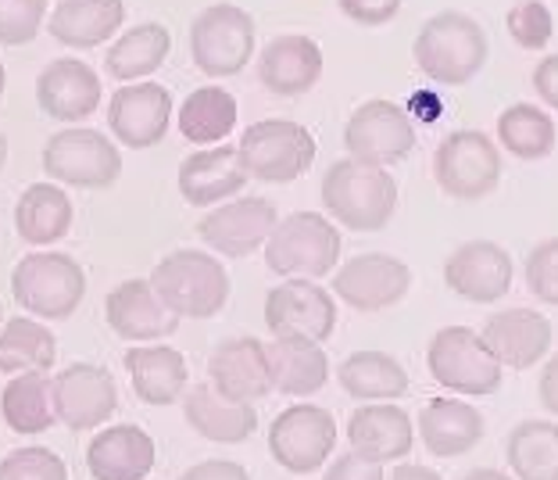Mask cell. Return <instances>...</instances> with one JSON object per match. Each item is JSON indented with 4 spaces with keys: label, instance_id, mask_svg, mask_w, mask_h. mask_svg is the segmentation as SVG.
I'll use <instances>...</instances> for the list:
<instances>
[{
    "label": "cell",
    "instance_id": "obj_52",
    "mask_svg": "<svg viewBox=\"0 0 558 480\" xmlns=\"http://www.w3.org/2000/svg\"><path fill=\"white\" fill-rule=\"evenodd\" d=\"M4 86H8V72H4V61H0V97H4Z\"/></svg>",
    "mask_w": 558,
    "mask_h": 480
},
{
    "label": "cell",
    "instance_id": "obj_46",
    "mask_svg": "<svg viewBox=\"0 0 558 480\" xmlns=\"http://www.w3.org/2000/svg\"><path fill=\"white\" fill-rule=\"evenodd\" d=\"M180 480H251V473L233 459H205L183 470Z\"/></svg>",
    "mask_w": 558,
    "mask_h": 480
},
{
    "label": "cell",
    "instance_id": "obj_45",
    "mask_svg": "<svg viewBox=\"0 0 558 480\" xmlns=\"http://www.w3.org/2000/svg\"><path fill=\"white\" fill-rule=\"evenodd\" d=\"M323 480H387V473H384V466L359 456V452H344V456H337L329 463Z\"/></svg>",
    "mask_w": 558,
    "mask_h": 480
},
{
    "label": "cell",
    "instance_id": "obj_41",
    "mask_svg": "<svg viewBox=\"0 0 558 480\" xmlns=\"http://www.w3.org/2000/svg\"><path fill=\"white\" fill-rule=\"evenodd\" d=\"M47 0H0V47H25L44 29Z\"/></svg>",
    "mask_w": 558,
    "mask_h": 480
},
{
    "label": "cell",
    "instance_id": "obj_17",
    "mask_svg": "<svg viewBox=\"0 0 558 480\" xmlns=\"http://www.w3.org/2000/svg\"><path fill=\"white\" fill-rule=\"evenodd\" d=\"M279 212L269 197H236L197 223V237L222 259H247L265 248Z\"/></svg>",
    "mask_w": 558,
    "mask_h": 480
},
{
    "label": "cell",
    "instance_id": "obj_43",
    "mask_svg": "<svg viewBox=\"0 0 558 480\" xmlns=\"http://www.w3.org/2000/svg\"><path fill=\"white\" fill-rule=\"evenodd\" d=\"M526 287L541 305L558 309V237H548L534 244V251L526 255Z\"/></svg>",
    "mask_w": 558,
    "mask_h": 480
},
{
    "label": "cell",
    "instance_id": "obj_24",
    "mask_svg": "<svg viewBox=\"0 0 558 480\" xmlns=\"http://www.w3.org/2000/svg\"><path fill=\"white\" fill-rule=\"evenodd\" d=\"M323 80V47L304 33H287L258 55V83L272 97H301Z\"/></svg>",
    "mask_w": 558,
    "mask_h": 480
},
{
    "label": "cell",
    "instance_id": "obj_34",
    "mask_svg": "<svg viewBox=\"0 0 558 480\" xmlns=\"http://www.w3.org/2000/svg\"><path fill=\"white\" fill-rule=\"evenodd\" d=\"M337 381L359 401H398L409 395V370L390 351H351L340 362Z\"/></svg>",
    "mask_w": 558,
    "mask_h": 480
},
{
    "label": "cell",
    "instance_id": "obj_20",
    "mask_svg": "<svg viewBox=\"0 0 558 480\" xmlns=\"http://www.w3.org/2000/svg\"><path fill=\"white\" fill-rule=\"evenodd\" d=\"M208 384L230 401L255 406L265 395H272L269 356L258 337H230L215 345L208 356Z\"/></svg>",
    "mask_w": 558,
    "mask_h": 480
},
{
    "label": "cell",
    "instance_id": "obj_12",
    "mask_svg": "<svg viewBox=\"0 0 558 480\" xmlns=\"http://www.w3.org/2000/svg\"><path fill=\"white\" fill-rule=\"evenodd\" d=\"M344 151L348 158L365 166H398L415 151V125L409 111L384 97L365 100L344 125Z\"/></svg>",
    "mask_w": 558,
    "mask_h": 480
},
{
    "label": "cell",
    "instance_id": "obj_40",
    "mask_svg": "<svg viewBox=\"0 0 558 480\" xmlns=\"http://www.w3.org/2000/svg\"><path fill=\"white\" fill-rule=\"evenodd\" d=\"M0 480H69V466L54 448L29 445L0 459Z\"/></svg>",
    "mask_w": 558,
    "mask_h": 480
},
{
    "label": "cell",
    "instance_id": "obj_13",
    "mask_svg": "<svg viewBox=\"0 0 558 480\" xmlns=\"http://www.w3.org/2000/svg\"><path fill=\"white\" fill-rule=\"evenodd\" d=\"M54 395V416L69 431L83 434L94 427H105L119 409V384L111 370L97 362H72L58 376H50Z\"/></svg>",
    "mask_w": 558,
    "mask_h": 480
},
{
    "label": "cell",
    "instance_id": "obj_42",
    "mask_svg": "<svg viewBox=\"0 0 558 480\" xmlns=\"http://www.w3.org/2000/svg\"><path fill=\"white\" fill-rule=\"evenodd\" d=\"M505 25H509V36L515 40V47H523V50H544L551 44V33H555V19L544 0H519L509 15H505Z\"/></svg>",
    "mask_w": 558,
    "mask_h": 480
},
{
    "label": "cell",
    "instance_id": "obj_7",
    "mask_svg": "<svg viewBox=\"0 0 558 480\" xmlns=\"http://www.w3.org/2000/svg\"><path fill=\"white\" fill-rule=\"evenodd\" d=\"M236 151L251 180L294 183L312 169L319 144H315L308 125L290 119H262L255 125H247Z\"/></svg>",
    "mask_w": 558,
    "mask_h": 480
},
{
    "label": "cell",
    "instance_id": "obj_14",
    "mask_svg": "<svg viewBox=\"0 0 558 480\" xmlns=\"http://www.w3.org/2000/svg\"><path fill=\"white\" fill-rule=\"evenodd\" d=\"M412 287V269L384 251H365L333 269V298L354 312H384L404 301Z\"/></svg>",
    "mask_w": 558,
    "mask_h": 480
},
{
    "label": "cell",
    "instance_id": "obj_28",
    "mask_svg": "<svg viewBox=\"0 0 558 480\" xmlns=\"http://www.w3.org/2000/svg\"><path fill=\"white\" fill-rule=\"evenodd\" d=\"M183 416L190 431L211 445H240L258 431V412L247 401L222 398L211 384L183 391Z\"/></svg>",
    "mask_w": 558,
    "mask_h": 480
},
{
    "label": "cell",
    "instance_id": "obj_50",
    "mask_svg": "<svg viewBox=\"0 0 558 480\" xmlns=\"http://www.w3.org/2000/svg\"><path fill=\"white\" fill-rule=\"evenodd\" d=\"M459 480H515V477L501 473V470H487V466H480V470H469V473L459 477Z\"/></svg>",
    "mask_w": 558,
    "mask_h": 480
},
{
    "label": "cell",
    "instance_id": "obj_15",
    "mask_svg": "<svg viewBox=\"0 0 558 480\" xmlns=\"http://www.w3.org/2000/svg\"><path fill=\"white\" fill-rule=\"evenodd\" d=\"M265 326L272 337L329 340L337 331V301L319 280H283L265 295Z\"/></svg>",
    "mask_w": 558,
    "mask_h": 480
},
{
    "label": "cell",
    "instance_id": "obj_3",
    "mask_svg": "<svg viewBox=\"0 0 558 480\" xmlns=\"http://www.w3.org/2000/svg\"><path fill=\"white\" fill-rule=\"evenodd\" d=\"M155 295L180 320H215L230 305V273L222 259L197 248H180L165 255L147 276Z\"/></svg>",
    "mask_w": 558,
    "mask_h": 480
},
{
    "label": "cell",
    "instance_id": "obj_2",
    "mask_svg": "<svg viewBox=\"0 0 558 480\" xmlns=\"http://www.w3.org/2000/svg\"><path fill=\"white\" fill-rule=\"evenodd\" d=\"M487 33L465 11H440L426 19L412 44L415 69L429 83L440 86H465L473 83L480 69L487 65Z\"/></svg>",
    "mask_w": 558,
    "mask_h": 480
},
{
    "label": "cell",
    "instance_id": "obj_36",
    "mask_svg": "<svg viewBox=\"0 0 558 480\" xmlns=\"http://www.w3.org/2000/svg\"><path fill=\"white\" fill-rule=\"evenodd\" d=\"M0 416L15 434H44L58 423L47 373H19L0 391Z\"/></svg>",
    "mask_w": 558,
    "mask_h": 480
},
{
    "label": "cell",
    "instance_id": "obj_51",
    "mask_svg": "<svg viewBox=\"0 0 558 480\" xmlns=\"http://www.w3.org/2000/svg\"><path fill=\"white\" fill-rule=\"evenodd\" d=\"M4 166H8V136L0 133V172H4Z\"/></svg>",
    "mask_w": 558,
    "mask_h": 480
},
{
    "label": "cell",
    "instance_id": "obj_37",
    "mask_svg": "<svg viewBox=\"0 0 558 480\" xmlns=\"http://www.w3.org/2000/svg\"><path fill=\"white\" fill-rule=\"evenodd\" d=\"M505 459L515 480H558V423L523 420L505 441Z\"/></svg>",
    "mask_w": 558,
    "mask_h": 480
},
{
    "label": "cell",
    "instance_id": "obj_30",
    "mask_svg": "<svg viewBox=\"0 0 558 480\" xmlns=\"http://www.w3.org/2000/svg\"><path fill=\"white\" fill-rule=\"evenodd\" d=\"M125 370H130V381L136 398L144 406H172L175 398H183L190 370H186V356L175 351L172 345H136L125 351Z\"/></svg>",
    "mask_w": 558,
    "mask_h": 480
},
{
    "label": "cell",
    "instance_id": "obj_16",
    "mask_svg": "<svg viewBox=\"0 0 558 480\" xmlns=\"http://www.w3.org/2000/svg\"><path fill=\"white\" fill-rule=\"evenodd\" d=\"M108 125L122 147L144 151L165 141L172 125V94L169 86L140 80L119 86L108 100Z\"/></svg>",
    "mask_w": 558,
    "mask_h": 480
},
{
    "label": "cell",
    "instance_id": "obj_53",
    "mask_svg": "<svg viewBox=\"0 0 558 480\" xmlns=\"http://www.w3.org/2000/svg\"><path fill=\"white\" fill-rule=\"evenodd\" d=\"M0 320H4V305H0Z\"/></svg>",
    "mask_w": 558,
    "mask_h": 480
},
{
    "label": "cell",
    "instance_id": "obj_47",
    "mask_svg": "<svg viewBox=\"0 0 558 480\" xmlns=\"http://www.w3.org/2000/svg\"><path fill=\"white\" fill-rule=\"evenodd\" d=\"M534 91L544 100V108L558 111V55H548L534 69Z\"/></svg>",
    "mask_w": 558,
    "mask_h": 480
},
{
    "label": "cell",
    "instance_id": "obj_25",
    "mask_svg": "<svg viewBox=\"0 0 558 480\" xmlns=\"http://www.w3.org/2000/svg\"><path fill=\"white\" fill-rule=\"evenodd\" d=\"M484 345L494 351V359L509 370H530L537 365L551 348V323L548 315L537 309H501L487 315L484 331Z\"/></svg>",
    "mask_w": 558,
    "mask_h": 480
},
{
    "label": "cell",
    "instance_id": "obj_8",
    "mask_svg": "<svg viewBox=\"0 0 558 480\" xmlns=\"http://www.w3.org/2000/svg\"><path fill=\"white\" fill-rule=\"evenodd\" d=\"M190 58L211 75H240L255 58V19L236 4H208L190 22Z\"/></svg>",
    "mask_w": 558,
    "mask_h": 480
},
{
    "label": "cell",
    "instance_id": "obj_22",
    "mask_svg": "<svg viewBox=\"0 0 558 480\" xmlns=\"http://www.w3.org/2000/svg\"><path fill=\"white\" fill-rule=\"evenodd\" d=\"M36 105L54 122H83L100 105V75L80 58H58L36 75Z\"/></svg>",
    "mask_w": 558,
    "mask_h": 480
},
{
    "label": "cell",
    "instance_id": "obj_32",
    "mask_svg": "<svg viewBox=\"0 0 558 480\" xmlns=\"http://www.w3.org/2000/svg\"><path fill=\"white\" fill-rule=\"evenodd\" d=\"M172 55V33L161 22H140L116 36L105 55V72L119 83H140L155 75Z\"/></svg>",
    "mask_w": 558,
    "mask_h": 480
},
{
    "label": "cell",
    "instance_id": "obj_35",
    "mask_svg": "<svg viewBox=\"0 0 558 480\" xmlns=\"http://www.w3.org/2000/svg\"><path fill=\"white\" fill-rule=\"evenodd\" d=\"M58 362V340L33 315H11L0 323V373H50Z\"/></svg>",
    "mask_w": 558,
    "mask_h": 480
},
{
    "label": "cell",
    "instance_id": "obj_10",
    "mask_svg": "<svg viewBox=\"0 0 558 480\" xmlns=\"http://www.w3.org/2000/svg\"><path fill=\"white\" fill-rule=\"evenodd\" d=\"M434 180L454 201L487 197L501 180V151L480 130H454L434 151Z\"/></svg>",
    "mask_w": 558,
    "mask_h": 480
},
{
    "label": "cell",
    "instance_id": "obj_21",
    "mask_svg": "<svg viewBox=\"0 0 558 480\" xmlns=\"http://www.w3.org/2000/svg\"><path fill=\"white\" fill-rule=\"evenodd\" d=\"M348 445L379 466L401 463L415 448L412 416L395 401H365L348 416Z\"/></svg>",
    "mask_w": 558,
    "mask_h": 480
},
{
    "label": "cell",
    "instance_id": "obj_29",
    "mask_svg": "<svg viewBox=\"0 0 558 480\" xmlns=\"http://www.w3.org/2000/svg\"><path fill=\"white\" fill-rule=\"evenodd\" d=\"M122 22H125L122 0H58V8L47 19V33L61 47L90 50L108 44L122 29Z\"/></svg>",
    "mask_w": 558,
    "mask_h": 480
},
{
    "label": "cell",
    "instance_id": "obj_27",
    "mask_svg": "<svg viewBox=\"0 0 558 480\" xmlns=\"http://www.w3.org/2000/svg\"><path fill=\"white\" fill-rule=\"evenodd\" d=\"M484 412L462 398H429L418 412V437L437 459L465 456L484 441Z\"/></svg>",
    "mask_w": 558,
    "mask_h": 480
},
{
    "label": "cell",
    "instance_id": "obj_48",
    "mask_svg": "<svg viewBox=\"0 0 558 480\" xmlns=\"http://www.w3.org/2000/svg\"><path fill=\"white\" fill-rule=\"evenodd\" d=\"M537 395H541L544 412L558 416V351L548 362H544V373H541V381H537Z\"/></svg>",
    "mask_w": 558,
    "mask_h": 480
},
{
    "label": "cell",
    "instance_id": "obj_31",
    "mask_svg": "<svg viewBox=\"0 0 558 480\" xmlns=\"http://www.w3.org/2000/svg\"><path fill=\"white\" fill-rule=\"evenodd\" d=\"M265 356H269L272 391H279V395L308 398L329 381V359L319 340L272 337V345H265Z\"/></svg>",
    "mask_w": 558,
    "mask_h": 480
},
{
    "label": "cell",
    "instance_id": "obj_26",
    "mask_svg": "<svg viewBox=\"0 0 558 480\" xmlns=\"http://www.w3.org/2000/svg\"><path fill=\"white\" fill-rule=\"evenodd\" d=\"M158 448L144 427L116 423L86 445V470L94 480H144L155 470Z\"/></svg>",
    "mask_w": 558,
    "mask_h": 480
},
{
    "label": "cell",
    "instance_id": "obj_4",
    "mask_svg": "<svg viewBox=\"0 0 558 480\" xmlns=\"http://www.w3.org/2000/svg\"><path fill=\"white\" fill-rule=\"evenodd\" d=\"M344 237L319 212H290L265 240V265L283 280H319L340 265Z\"/></svg>",
    "mask_w": 558,
    "mask_h": 480
},
{
    "label": "cell",
    "instance_id": "obj_18",
    "mask_svg": "<svg viewBox=\"0 0 558 480\" xmlns=\"http://www.w3.org/2000/svg\"><path fill=\"white\" fill-rule=\"evenodd\" d=\"M512 255L494 240H469L444 262V284L473 305H494L512 290Z\"/></svg>",
    "mask_w": 558,
    "mask_h": 480
},
{
    "label": "cell",
    "instance_id": "obj_23",
    "mask_svg": "<svg viewBox=\"0 0 558 480\" xmlns=\"http://www.w3.org/2000/svg\"><path fill=\"white\" fill-rule=\"evenodd\" d=\"M247 169L240 161V151L230 144H215V147H201L194 155L183 158L180 176V194L186 205L194 208H208L219 205V201H230L233 194H240L247 187Z\"/></svg>",
    "mask_w": 558,
    "mask_h": 480
},
{
    "label": "cell",
    "instance_id": "obj_1",
    "mask_svg": "<svg viewBox=\"0 0 558 480\" xmlns=\"http://www.w3.org/2000/svg\"><path fill=\"white\" fill-rule=\"evenodd\" d=\"M323 208L344 230L376 233L398 212V180L384 166L340 158L323 176Z\"/></svg>",
    "mask_w": 558,
    "mask_h": 480
},
{
    "label": "cell",
    "instance_id": "obj_33",
    "mask_svg": "<svg viewBox=\"0 0 558 480\" xmlns=\"http://www.w3.org/2000/svg\"><path fill=\"white\" fill-rule=\"evenodd\" d=\"M72 197L58 183H29L15 205V230L29 248L58 244L72 230Z\"/></svg>",
    "mask_w": 558,
    "mask_h": 480
},
{
    "label": "cell",
    "instance_id": "obj_5",
    "mask_svg": "<svg viewBox=\"0 0 558 480\" xmlns=\"http://www.w3.org/2000/svg\"><path fill=\"white\" fill-rule=\"evenodd\" d=\"M11 295L36 320H69L86 298V273L72 255L33 251L11 273Z\"/></svg>",
    "mask_w": 558,
    "mask_h": 480
},
{
    "label": "cell",
    "instance_id": "obj_44",
    "mask_svg": "<svg viewBox=\"0 0 558 480\" xmlns=\"http://www.w3.org/2000/svg\"><path fill=\"white\" fill-rule=\"evenodd\" d=\"M404 0H337V8L344 11V19L354 25H365V29H376V25H387L390 19H398Z\"/></svg>",
    "mask_w": 558,
    "mask_h": 480
},
{
    "label": "cell",
    "instance_id": "obj_6",
    "mask_svg": "<svg viewBox=\"0 0 558 480\" xmlns=\"http://www.w3.org/2000/svg\"><path fill=\"white\" fill-rule=\"evenodd\" d=\"M426 370L444 391L484 398L501 387L505 365L494 359V351L484 345V337L476 331H469V326H444V331L429 337Z\"/></svg>",
    "mask_w": 558,
    "mask_h": 480
},
{
    "label": "cell",
    "instance_id": "obj_38",
    "mask_svg": "<svg viewBox=\"0 0 558 480\" xmlns=\"http://www.w3.org/2000/svg\"><path fill=\"white\" fill-rule=\"evenodd\" d=\"M175 122L190 144H222L236 125V97L222 86H201L180 105Z\"/></svg>",
    "mask_w": 558,
    "mask_h": 480
},
{
    "label": "cell",
    "instance_id": "obj_11",
    "mask_svg": "<svg viewBox=\"0 0 558 480\" xmlns=\"http://www.w3.org/2000/svg\"><path fill=\"white\" fill-rule=\"evenodd\" d=\"M337 448V420L323 406L298 401L269 423V452L287 473L308 477L333 456Z\"/></svg>",
    "mask_w": 558,
    "mask_h": 480
},
{
    "label": "cell",
    "instance_id": "obj_9",
    "mask_svg": "<svg viewBox=\"0 0 558 480\" xmlns=\"http://www.w3.org/2000/svg\"><path fill=\"white\" fill-rule=\"evenodd\" d=\"M44 172L54 183L80 187V191H108L122 176V155L105 133L72 125L44 144Z\"/></svg>",
    "mask_w": 558,
    "mask_h": 480
},
{
    "label": "cell",
    "instance_id": "obj_49",
    "mask_svg": "<svg viewBox=\"0 0 558 480\" xmlns=\"http://www.w3.org/2000/svg\"><path fill=\"white\" fill-rule=\"evenodd\" d=\"M387 480H444V477L429 470V466H418V463H398V470L390 473Z\"/></svg>",
    "mask_w": 558,
    "mask_h": 480
},
{
    "label": "cell",
    "instance_id": "obj_39",
    "mask_svg": "<svg viewBox=\"0 0 558 480\" xmlns=\"http://www.w3.org/2000/svg\"><path fill=\"white\" fill-rule=\"evenodd\" d=\"M498 141L519 161H541L555 151V119L537 105H512L498 116Z\"/></svg>",
    "mask_w": 558,
    "mask_h": 480
},
{
    "label": "cell",
    "instance_id": "obj_19",
    "mask_svg": "<svg viewBox=\"0 0 558 480\" xmlns=\"http://www.w3.org/2000/svg\"><path fill=\"white\" fill-rule=\"evenodd\" d=\"M105 320L116 337L133 340V345H155L161 337L180 331V315L165 309V301L155 295L150 280H122L105 298Z\"/></svg>",
    "mask_w": 558,
    "mask_h": 480
}]
</instances>
